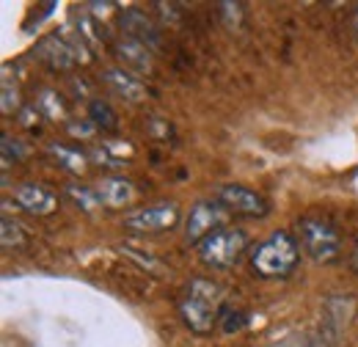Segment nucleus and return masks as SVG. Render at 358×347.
I'll list each match as a JSON object with an SVG mask.
<instances>
[{"instance_id":"7","label":"nucleus","mask_w":358,"mask_h":347,"mask_svg":"<svg viewBox=\"0 0 358 347\" xmlns=\"http://www.w3.org/2000/svg\"><path fill=\"white\" fill-rule=\"evenodd\" d=\"M215 199L224 204L231 215L265 218L270 213L268 199H265L262 193L245 187V185H234V182H231V185H221V187L215 190Z\"/></svg>"},{"instance_id":"10","label":"nucleus","mask_w":358,"mask_h":347,"mask_svg":"<svg viewBox=\"0 0 358 347\" xmlns=\"http://www.w3.org/2000/svg\"><path fill=\"white\" fill-rule=\"evenodd\" d=\"M34 52H36V58L47 64L52 72H69L75 64H80L78 61V55H75V50H72V44L66 42L61 34H47L42 36L36 47H34Z\"/></svg>"},{"instance_id":"18","label":"nucleus","mask_w":358,"mask_h":347,"mask_svg":"<svg viewBox=\"0 0 358 347\" xmlns=\"http://www.w3.org/2000/svg\"><path fill=\"white\" fill-rule=\"evenodd\" d=\"M66 196L75 207H80L83 213H94L99 207V196H96V187H86V185H66Z\"/></svg>"},{"instance_id":"22","label":"nucleus","mask_w":358,"mask_h":347,"mask_svg":"<svg viewBox=\"0 0 358 347\" xmlns=\"http://www.w3.org/2000/svg\"><path fill=\"white\" fill-rule=\"evenodd\" d=\"M102 149L108 152V157L113 160V166H119L124 157H133V152H135L130 141H105Z\"/></svg>"},{"instance_id":"20","label":"nucleus","mask_w":358,"mask_h":347,"mask_svg":"<svg viewBox=\"0 0 358 347\" xmlns=\"http://www.w3.org/2000/svg\"><path fill=\"white\" fill-rule=\"evenodd\" d=\"M0 108H3V116H14V113L22 111L20 88H17V83H11L8 75H3V99H0Z\"/></svg>"},{"instance_id":"16","label":"nucleus","mask_w":358,"mask_h":347,"mask_svg":"<svg viewBox=\"0 0 358 347\" xmlns=\"http://www.w3.org/2000/svg\"><path fill=\"white\" fill-rule=\"evenodd\" d=\"M89 119L94 122L96 130H105V132L119 130V116H116V111H113L108 102H102V99H91L89 102Z\"/></svg>"},{"instance_id":"17","label":"nucleus","mask_w":358,"mask_h":347,"mask_svg":"<svg viewBox=\"0 0 358 347\" xmlns=\"http://www.w3.org/2000/svg\"><path fill=\"white\" fill-rule=\"evenodd\" d=\"M72 22H75V31L80 34V39L89 44V47H96V44H102V34H99V22L91 17L89 11H75L72 14Z\"/></svg>"},{"instance_id":"26","label":"nucleus","mask_w":358,"mask_h":347,"mask_svg":"<svg viewBox=\"0 0 358 347\" xmlns=\"http://www.w3.org/2000/svg\"><path fill=\"white\" fill-rule=\"evenodd\" d=\"M265 347H309V342H303L301 337H289V339H281V342H273Z\"/></svg>"},{"instance_id":"19","label":"nucleus","mask_w":358,"mask_h":347,"mask_svg":"<svg viewBox=\"0 0 358 347\" xmlns=\"http://www.w3.org/2000/svg\"><path fill=\"white\" fill-rule=\"evenodd\" d=\"M0 243L3 248H22L25 246V234H22V226L17 220H11L8 215H3V223H0Z\"/></svg>"},{"instance_id":"8","label":"nucleus","mask_w":358,"mask_h":347,"mask_svg":"<svg viewBox=\"0 0 358 347\" xmlns=\"http://www.w3.org/2000/svg\"><path fill=\"white\" fill-rule=\"evenodd\" d=\"M14 204L31 215H52L58 210V196L39 182L14 185Z\"/></svg>"},{"instance_id":"5","label":"nucleus","mask_w":358,"mask_h":347,"mask_svg":"<svg viewBox=\"0 0 358 347\" xmlns=\"http://www.w3.org/2000/svg\"><path fill=\"white\" fill-rule=\"evenodd\" d=\"M229 210L218 199H204V201H196L190 207V213L185 218V240L190 246H199L201 240H207L210 234L226 229L224 223L229 220Z\"/></svg>"},{"instance_id":"2","label":"nucleus","mask_w":358,"mask_h":347,"mask_svg":"<svg viewBox=\"0 0 358 347\" xmlns=\"http://www.w3.org/2000/svg\"><path fill=\"white\" fill-rule=\"evenodd\" d=\"M221 306H224V290L207 278H196V281H190V287L179 304V311H182L185 325L193 334H210L218 323Z\"/></svg>"},{"instance_id":"23","label":"nucleus","mask_w":358,"mask_h":347,"mask_svg":"<svg viewBox=\"0 0 358 347\" xmlns=\"http://www.w3.org/2000/svg\"><path fill=\"white\" fill-rule=\"evenodd\" d=\"M221 8H224L221 14L229 28H237L243 22V3H221Z\"/></svg>"},{"instance_id":"3","label":"nucleus","mask_w":358,"mask_h":347,"mask_svg":"<svg viewBox=\"0 0 358 347\" xmlns=\"http://www.w3.org/2000/svg\"><path fill=\"white\" fill-rule=\"evenodd\" d=\"M298 234H301L303 251H306L314 262H325V264H328V262L339 260L342 237H339V229H336L328 218H320V215L301 218Z\"/></svg>"},{"instance_id":"13","label":"nucleus","mask_w":358,"mask_h":347,"mask_svg":"<svg viewBox=\"0 0 358 347\" xmlns=\"http://www.w3.org/2000/svg\"><path fill=\"white\" fill-rule=\"evenodd\" d=\"M113 52H116V58L124 64L127 72H133V75L135 72H138V75L152 72V50L143 47V44H138L135 39H127V36L116 39V42H113Z\"/></svg>"},{"instance_id":"15","label":"nucleus","mask_w":358,"mask_h":347,"mask_svg":"<svg viewBox=\"0 0 358 347\" xmlns=\"http://www.w3.org/2000/svg\"><path fill=\"white\" fill-rule=\"evenodd\" d=\"M34 105L39 108V113H45L47 119H52V122L66 119V105H64V97H61L55 88H42V91L36 94V102H34Z\"/></svg>"},{"instance_id":"6","label":"nucleus","mask_w":358,"mask_h":347,"mask_svg":"<svg viewBox=\"0 0 358 347\" xmlns=\"http://www.w3.org/2000/svg\"><path fill=\"white\" fill-rule=\"evenodd\" d=\"M177 223H179V207L174 201L143 204V207H135V210H130V213L124 215V229L138 232V234L174 229Z\"/></svg>"},{"instance_id":"27","label":"nucleus","mask_w":358,"mask_h":347,"mask_svg":"<svg viewBox=\"0 0 358 347\" xmlns=\"http://www.w3.org/2000/svg\"><path fill=\"white\" fill-rule=\"evenodd\" d=\"M350 264H353V270L358 273V240H356V246H353V254H350Z\"/></svg>"},{"instance_id":"28","label":"nucleus","mask_w":358,"mask_h":347,"mask_svg":"<svg viewBox=\"0 0 358 347\" xmlns=\"http://www.w3.org/2000/svg\"><path fill=\"white\" fill-rule=\"evenodd\" d=\"M353 25H356V34H358V8H356V14H353Z\"/></svg>"},{"instance_id":"24","label":"nucleus","mask_w":358,"mask_h":347,"mask_svg":"<svg viewBox=\"0 0 358 347\" xmlns=\"http://www.w3.org/2000/svg\"><path fill=\"white\" fill-rule=\"evenodd\" d=\"M20 122H22V127H28V130L39 127V108H36V105L22 108V111H20Z\"/></svg>"},{"instance_id":"25","label":"nucleus","mask_w":358,"mask_h":347,"mask_svg":"<svg viewBox=\"0 0 358 347\" xmlns=\"http://www.w3.org/2000/svg\"><path fill=\"white\" fill-rule=\"evenodd\" d=\"M66 130L72 132L75 138H91V135L96 132V127H94V122H91V119H86V122H80V125L69 122V125H66Z\"/></svg>"},{"instance_id":"12","label":"nucleus","mask_w":358,"mask_h":347,"mask_svg":"<svg viewBox=\"0 0 358 347\" xmlns=\"http://www.w3.org/2000/svg\"><path fill=\"white\" fill-rule=\"evenodd\" d=\"M108 86L113 88L122 99L127 102H143L149 97V88L141 78H135L133 72H127L124 66H113V69H105V78H102Z\"/></svg>"},{"instance_id":"1","label":"nucleus","mask_w":358,"mask_h":347,"mask_svg":"<svg viewBox=\"0 0 358 347\" xmlns=\"http://www.w3.org/2000/svg\"><path fill=\"white\" fill-rule=\"evenodd\" d=\"M301 262V248L289 232H273L251 248V267L259 278H287Z\"/></svg>"},{"instance_id":"14","label":"nucleus","mask_w":358,"mask_h":347,"mask_svg":"<svg viewBox=\"0 0 358 347\" xmlns=\"http://www.w3.org/2000/svg\"><path fill=\"white\" fill-rule=\"evenodd\" d=\"M47 152H50V157H52L64 171L80 176V174L89 169V155L80 152V149H72V146H66V143L52 141V143H47Z\"/></svg>"},{"instance_id":"4","label":"nucleus","mask_w":358,"mask_h":347,"mask_svg":"<svg viewBox=\"0 0 358 347\" xmlns=\"http://www.w3.org/2000/svg\"><path fill=\"white\" fill-rule=\"evenodd\" d=\"M245 248H248V237L243 229H221L196 246L199 260L207 267H231L245 254Z\"/></svg>"},{"instance_id":"21","label":"nucleus","mask_w":358,"mask_h":347,"mask_svg":"<svg viewBox=\"0 0 358 347\" xmlns=\"http://www.w3.org/2000/svg\"><path fill=\"white\" fill-rule=\"evenodd\" d=\"M0 149H3V169H11V163H17V160L25 157L22 143H20L17 138H11L8 132H3V143H0Z\"/></svg>"},{"instance_id":"9","label":"nucleus","mask_w":358,"mask_h":347,"mask_svg":"<svg viewBox=\"0 0 358 347\" xmlns=\"http://www.w3.org/2000/svg\"><path fill=\"white\" fill-rule=\"evenodd\" d=\"M119 25H122V31H124V36L127 39H135L138 44H143V47H149L152 52L155 50H160V44H163V34H160V28L141 11V8H124L122 14H119Z\"/></svg>"},{"instance_id":"11","label":"nucleus","mask_w":358,"mask_h":347,"mask_svg":"<svg viewBox=\"0 0 358 347\" xmlns=\"http://www.w3.org/2000/svg\"><path fill=\"white\" fill-rule=\"evenodd\" d=\"M135 185L124 176H105L99 185H96V196H99V204L108 207V210H122V207H130L135 201Z\"/></svg>"}]
</instances>
